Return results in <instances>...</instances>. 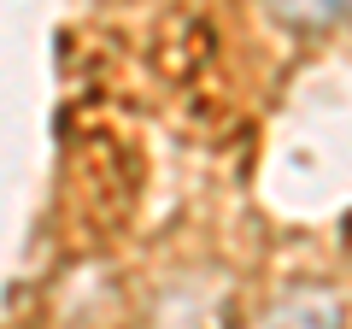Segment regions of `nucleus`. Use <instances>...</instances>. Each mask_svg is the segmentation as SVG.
<instances>
[{
    "instance_id": "f257e3e1",
    "label": "nucleus",
    "mask_w": 352,
    "mask_h": 329,
    "mask_svg": "<svg viewBox=\"0 0 352 329\" xmlns=\"http://www.w3.org/2000/svg\"><path fill=\"white\" fill-rule=\"evenodd\" d=\"M270 12L282 24H300V30H317V24H335V18L352 12V0H270Z\"/></svg>"
}]
</instances>
